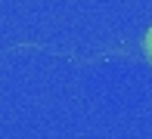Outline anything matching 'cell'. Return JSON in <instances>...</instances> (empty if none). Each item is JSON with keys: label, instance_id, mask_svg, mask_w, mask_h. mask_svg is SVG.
<instances>
[{"label": "cell", "instance_id": "6da1fadb", "mask_svg": "<svg viewBox=\"0 0 152 139\" xmlns=\"http://www.w3.org/2000/svg\"><path fill=\"white\" fill-rule=\"evenodd\" d=\"M143 53H146V59L152 62V28L146 31V37H143Z\"/></svg>", "mask_w": 152, "mask_h": 139}]
</instances>
